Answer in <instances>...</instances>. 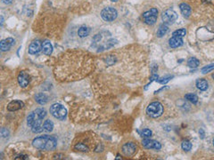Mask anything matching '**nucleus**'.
Here are the masks:
<instances>
[{"instance_id": "f257e3e1", "label": "nucleus", "mask_w": 214, "mask_h": 160, "mask_svg": "<svg viewBox=\"0 0 214 160\" xmlns=\"http://www.w3.org/2000/svg\"><path fill=\"white\" fill-rule=\"evenodd\" d=\"M47 112L44 109H37L33 112H31L28 117H27V123L28 125L31 128L32 132L35 134L41 133L44 129L42 126V120L46 117Z\"/></svg>"}, {"instance_id": "f03ea898", "label": "nucleus", "mask_w": 214, "mask_h": 160, "mask_svg": "<svg viewBox=\"0 0 214 160\" xmlns=\"http://www.w3.org/2000/svg\"><path fill=\"white\" fill-rule=\"evenodd\" d=\"M146 113L149 117H151L153 118L159 117L163 113V106L162 103H160L158 101L152 102L146 108Z\"/></svg>"}, {"instance_id": "7ed1b4c3", "label": "nucleus", "mask_w": 214, "mask_h": 160, "mask_svg": "<svg viewBox=\"0 0 214 160\" xmlns=\"http://www.w3.org/2000/svg\"><path fill=\"white\" fill-rule=\"evenodd\" d=\"M50 113L52 114V116L54 117L55 118L60 119V120H63L66 117L67 111L63 105L55 103V104H53L51 106Z\"/></svg>"}, {"instance_id": "20e7f679", "label": "nucleus", "mask_w": 214, "mask_h": 160, "mask_svg": "<svg viewBox=\"0 0 214 160\" xmlns=\"http://www.w3.org/2000/svg\"><path fill=\"white\" fill-rule=\"evenodd\" d=\"M117 16H118L117 10L111 6L103 8L101 12V17L105 22H113L117 18Z\"/></svg>"}, {"instance_id": "39448f33", "label": "nucleus", "mask_w": 214, "mask_h": 160, "mask_svg": "<svg viewBox=\"0 0 214 160\" xmlns=\"http://www.w3.org/2000/svg\"><path fill=\"white\" fill-rule=\"evenodd\" d=\"M162 19L165 24H172L177 19V14L175 11L171 9H168L162 14Z\"/></svg>"}, {"instance_id": "423d86ee", "label": "nucleus", "mask_w": 214, "mask_h": 160, "mask_svg": "<svg viewBox=\"0 0 214 160\" xmlns=\"http://www.w3.org/2000/svg\"><path fill=\"white\" fill-rule=\"evenodd\" d=\"M49 135H44L37 137L36 139L33 140L32 141V145L33 147L38 149H46L47 148V141H48Z\"/></svg>"}, {"instance_id": "0eeeda50", "label": "nucleus", "mask_w": 214, "mask_h": 160, "mask_svg": "<svg viewBox=\"0 0 214 160\" xmlns=\"http://www.w3.org/2000/svg\"><path fill=\"white\" fill-rule=\"evenodd\" d=\"M142 145L146 148H153V149H161L162 148V144L159 142V141H153L150 140L148 138H146L145 140H143L142 141Z\"/></svg>"}, {"instance_id": "6e6552de", "label": "nucleus", "mask_w": 214, "mask_h": 160, "mask_svg": "<svg viewBox=\"0 0 214 160\" xmlns=\"http://www.w3.org/2000/svg\"><path fill=\"white\" fill-rule=\"evenodd\" d=\"M136 151H137V146L133 142H128L126 144H124L122 147V152L127 157H130L134 155Z\"/></svg>"}, {"instance_id": "1a4fd4ad", "label": "nucleus", "mask_w": 214, "mask_h": 160, "mask_svg": "<svg viewBox=\"0 0 214 160\" xmlns=\"http://www.w3.org/2000/svg\"><path fill=\"white\" fill-rule=\"evenodd\" d=\"M41 50H42V43L39 40H35L30 44L29 47V53L30 54H36L38 53Z\"/></svg>"}, {"instance_id": "9d476101", "label": "nucleus", "mask_w": 214, "mask_h": 160, "mask_svg": "<svg viewBox=\"0 0 214 160\" xmlns=\"http://www.w3.org/2000/svg\"><path fill=\"white\" fill-rule=\"evenodd\" d=\"M14 43V39L12 37H8V38H5L4 40L1 41L0 43V48L2 50V52H6L12 47V46Z\"/></svg>"}, {"instance_id": "9b49d317", "label": "nucleus", "mask_w": 214, "mask_h": 160, "mask_svg": "<svg viewBox=\"0 0 214 160\" xmlns=\"http://www.w3.org/2000/svg\"><path fill=\"white\" fill-rule=\"evenodd\" d=\"M30 76L25 71H22L18 76V82L22 87H26L30 83Z\"/></svg>"}, {"instance_id": "f8f14e48", "label": "nucleus", "mask_w": 214, "mask_h": 160, "mask_svg": "<svg viewBox=\"0 0 214 160\" xmlns=\"http://www.w3.org/2000/svg\"><path fill=\"white\" fill-rule=\"evenodd\" d=\"M24 107V103L22 100H13L7 105V110L9 111H16L23 109Z\"/></svg>"}, {"instance_id": "ddd939ff", "label": "nucleus", "mask_w": 214, "mask_h": 160, "mask_svg": "<svg viewBox=\"0 0 214 160\" xmlns=\"http://www.w3.org/2000/svg\"><path fill=\"white\" fill-rule=\"evenodd\" d=\"M169 45L172 48L179 47V46H181L183 45V39H182V37H172L171 38H170V40H169Z\"/></svg>"}, {"instance_id": "4468645a", "label": "nucleus", "mask_w": 214, "mask_h": 160, "mask_svg": "<svg viewBox=\"0 0 214 160\" xmlns=\"http://www.w3.org/2000/svg\"><path fill=\"white\" fill-rule=\"evenodd\" d=\"M179 9H180V12H181V13L183 14V16H184V17L188 18L189 16L191 15V12H192V10H191L190 5H188V4H186V3H182V4H180V5H179Z\"/></svg>"}, {"instance_id": "2eb2a0df", "label": "nucleus", "mask_w": 214, "mask_h": 160, "mask_svg": "<svg viewBox=\"0 0 214 160\" xmlns=\"http://www.w3.org/2000/svg\"><path fill=\"white\" fill-rule=\"evenodd\" d=\"M42 50L46 55H50L53 52V46L48 40H46L42 43Z\"/></svg>"}, {"instance_id": "dca6fc26", "label": "nucleus", "mask_w": 214, "mask_h": 160, "mask_svg": "<svg viewBox=\"0 0 214 160\" xmlns=\"http://www.w3.org/2000/svg\"><path fill=\"white\" fill-rule=\"evenodd\" d=\"M35 100H36V101L38 102V104L44 105V104H46L47 102L48 98H47V96L45 94H38L35 95Z\"/></svg>"}, {"instance_id": "f3484780", "label": "nucleus", "mask_w": 214, "mask_h": 160, "mask_svg": "<svg viewBox=\"0 0 214 160\" xmlns=\"http://www.w3.org/2000/svg\"><path fill=\"white\" fill-rule=\"evenodd\" d=\"M208 82L205 79H198L196 81V87L201 90V91H205L208 89Z\"/></svg>"}, {"instance_id": "a211bd4d", "label": "nucleus", "mask_w": 214, "mask_h": 160, "mask_svg": "<svg viewBox=\"0 0 214 160\" xmlns=\"http://www.w3.org/2000/svg\"><path fill=\"white\" fill-rule=\"evenodd\" d=\"M168 30H169V28H168L167 24H165V23L162 24L157 30V36L159 37H163L164 35L168 32Z\"/></svg>"}, {"instance_id": "6ab92c4d", "label": "nucleus", "mask_w": 214, "mask_h": 160, "mask_svg": "<svg viewBox=\"0 0 214 160\" xmlns=\"http://www.w3.org/2000/svg\"><path fill=\"white\" fill-rule=\"evenodd\" d=\"M157 15H158V14H152V15L145 17V18H144L145 22L148 25L154 24L155 22H156V20H157Z\"/></svg>"}, {"instance_id": "aec40b11", "label": "nucleus", "mask_w": 214, "mask_h": 160, "mask_svg": "<svg viewBox=\"0 0 214 160\" xmlns=\"http://www.w3.org/2000/svg\"><path fill=\"white\" fill-rule=\"evenodd\" d=\"M89 34V29L86 26H82L78 30V35L79 37H85Z\"/></svg>"}, {"instance_id": "412c9836", "label": "nucleus", "mask_w": 214, "mask_h": 160, "mask_svg": "<svg viewBox=\"0 0 214 160\" xmlns=\"http://www.w3.org/2000/svg\"><path fill=\"white\" fill-rule=\"evenodd\" d=\"M199 64H200V61H199L198 59H196L195 57H191L188 61V67L193 68V69L197 68V67L199 66Z\"/></svg>"}, {"instance_id": "4be33fe9", "label": "nucleus", "mask_w": 214, "mask_h": 160, "mask_svg": "<svg viewBox=\"0 0 214 160\" xmlns=\"http://www.w3.org/2000/svg\"><path fill=\"white\" fill-rule=\"evenodd\" d=\"M185 98L187 99L188 101H190V102L194 103V104L197 103V101H198V97H197V95H195V94H186V95H185Z\"/></svg>"}, {"instance_id": "5701e85b", "label": "nucleus", "mask_w": 214, "mask_h": 160, "mask_svg": "<svg viewBox=\"0 0 214 160\" xmlns=\"http://www.w3.org/2000/svg\"><path fill=\"white\" fill-rule=\"evenodd\" d=\"M43 127H44V130L47 132H51L54 128V124L51 120H46L43 124Z\"/></svg>"}, {"instance_id": "b1692460", "label": "nucleus", "mask_w": 214, "mask_h": 160, "mask_svg": "<svg viewBox=\"0 0 214 160\" xmlns=\"http://www.w3.org/2000/svg\"><path fill=\"white\" fill-rule=\"evenodd\" d=\"M186 34H187V30H186V29H180L175 30V31L172 33V36H173V37H183L186 36Z\"/></svg>"}, {"instance_id": "393cba45", "label": "nucleus", "mask_w": 214, "mask_h": 160, "mask_svg": "<svg viewBox=\"0 0 214 160\" xmlns=\"http://www.w3.org/2000/svg\"><path fill=\"white\" fill-rule=\"evenodd\" d=\"M75 148L77 149V150H79V151H82V152H86V151H88V149H89L88 146H87L86 144L82 143V142H79V143L76 144Z\"/></svg>"}, {"instance_id": "a878e982", "label": "nucleus", "mask_w": 214, "mask_h": 160, "mask_svg": "<svg viewBox=\"0 0 214 160\" xmlns=\"http://www.w3.org/2000/svg\"><path fill=\"white\" fill-rule=\"evenodd\" d=\"M181 147L185 151H189L192 148V143L189 141H184L181 144Z\"/></svg>"}, {"instance_id": "bb28decb", "label": "nucleus", "mask_w": 214, "mask_h": 160, "mask_svg": "<svg viewBox=\"0 0 214 160\" xmlns=\"http://www.w3.org/2000/svg\"><path fill=\"white\" fill-rule=\"evenodd\" d=\"M214 70V63H212V64H210V65H207V66H205V67H203L202 69V74H206V73H208V72H210V71H212V70Z\"/></svg>"}, {"instance_id": "cd10ccee", "label": "nucleus", "mask_w": 214, "mask_h": 160, "mask_svg": "<svg viewBox=\"0 0 214 160\" xmlns=\"http://www.w3.org/2000/svg\"><path fill=\"white\" fill-rule=\"evenodd\" d=\"M172 77H173V76H166V77H161V78L157 79V82L160 83V84H167Z\"/></svg>"}, {"instance_id": "c85d7f7f", "label": "nucleus", "mask_w": 214, "mask_h": 160, "mask_svg": "<svg viewBox=\"0 0 214 160\" xmlns=\"http://www.w3.org/2000/svg\"><path fill=\"white\" fill-rule=\"evenodd\" d=\"M152 134H153V133L150 129H144L141 132V136L144 138H149V137H151Z\"/></svg>"}, {"instance_id": "c756f323", "label": "nucleus", "mask_w": 214, "mask_h": 160, "mask_svg": "<svg viewBox=\"0 0 214 160\" xmlns=\"http://www.w3.org/2000/svg\"><path fill=\"white\" fill-rule=\"evenodd\" d=\"M152 14H158V10L156 8H152L151 10L146 12L143 14V18H145L146 16H149V15H152Z\"/></svg>"}, {"instance_id": "7c9ffc66", "label": "nucleus", "mask_w": 214, "mask_h": 160, "mask_svg": "<svg viewBox=\"0 0 214 160\" xmlns=\"http://www.w3.org/2000/svg\"><path fill=\"white\" fill-rule=\"evenodd\" d=\"M1 135H2V137H4V138L9 135V132L7 131V129L2 128V130H1Z\"/></svg>"}, {"instance_id": "2f4dec72", "label": "nucleus", "mask_w": 214, "mask_h": 160, "mask_svg": "<svg viewBox=\"0 0 214 160\" xmlns=\"http://www.w3.org/2000/svg\"><path fill=\"white\" fill-rule=\"evenodd\" d=\"M112 2H116V1H118V0H111Z\"/></svg>"}, {"instance_id": "473e14b6", "label": "nucleus", "mask_w": 214, "mask_h": 160, "mask_svg": "<svg viewBox=\"0 0 214 160\" xmlns=\"http://www.w3.org/2000/svg\"><path fill=\"white\" fill-rule=\"evenodd\" d=\"M212 78H213V79H214V74L212 75Z\"/></svg>"}, {"instance_id": "72a5a7b5", "label": "nucleus", "mask_w": 214, "mask_h": 160, "mask_svg": "<svg viewBox=\"0 0 214 160\" xmlns=\"http://www.w3.org/2000/svg\"><path fill=\"white\" fill-rule=\"evenodd\" d=\"M213 146H214V139H213Z\"/></svg>"}]
</instances>
